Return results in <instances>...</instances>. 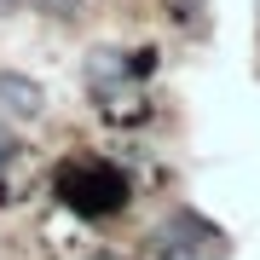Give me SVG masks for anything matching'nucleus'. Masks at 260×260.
<instances>
[{
    "mask_svg": "<svg viewBox=\"0 0 260 260\" xmlns=\"http://www.w3.org/2000/svg\"><path fill=\"white\" fill-rule=\"evenodd\" d=\"M0 162H12V139H6V133H0Z\"/></svg>",
    "mask_w": 260,
    "mask_h": 260,
    "instance_id": "obj_3",
    "label": "nucleus"
},
{
    "mask_svg": "<svg viewBox=\"0 0 260 260\" xmlns=\"http://www.w3.org/2000/svg\"><path fill=\"white\" fill-rule=\"evenodd\" d=\"M52 191H58V203L70 214H81V220H110V214H121L127 197H133L127 174H121L110 156H70V162H58Z\"/></svg>",
    "mask_w": 260,
    "mask_h": 260,
    "instance_id": "obj_1",
    "label": "nucleus"
},
{
    "mask_svg": "<svg viewBox=\"0 0 260 260\" xmlns=\"http://www.w3.org/2000/svg\"><path fill=\"white\" fill-rule=\"evenodd\" d=\"M0 6H12V0H0Z\"/></svg>",
    "mask_w": 260,
    "mask_h": 260,
    "instance_id": "obj_4",
    "label": "nucleus"
},
{
    "mask_svg": "<svg viewBox=\"0 0 260 260\" xmlns=\"http://www.w3.org/2000/svg\"><path fill=\"white\" fill-rule=\"evenodd\" d=\"M0 99H12V116H35L41 110V87L23 75H0Z\"/></svg>",
    "mask_w": 260,
    "mask_h": 260,
    "instance_id": "obj_2",
    "label": "nucleus"
}]
</instances>
